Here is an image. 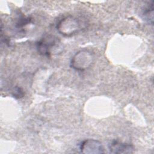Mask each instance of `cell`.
I'll use <instances>...</instances> for the list:
<instances>
[{
	"label": "cell",
	"instance_id": "6da1fadb",
	"mask_svg": "<svg viewBox=\"0 0 154 154\" xmlns=\"http://www.w3.org/2000/svg\"><path fill=\"white\" fill-rule=\"evenodd\" d=\"M36 48L40 55L48 57L60 52L62 47L57 37L48 34L43 36L36 43Z\"/></svg>",
	"mask_w": 154,
	"mask_h": 154
},
{
	"label": "cell",
	"instance_id": "7a4b0ae2",
	"mask_svg": "<svg viewBox=\"0 0 154 154\" xmlns=\"http://www.w3.org/2000/svg\"><path fill=\"white\" fill-rule=\"evenodd\" d=\"M56 28L60 34L69 37L76 34L80 30L81 24L77 18L68 16L59 20Z\"/></svg>",
	"mask_w": 154,
	"mask_h": 154
},
{
	"label": "cell",
	"instance_id": "3957f363",
	"mask_svg": "<svg viewBox=\"0 0 154 154\" xmlns=\"http://www.w3.org/2000/svg\"><path fill=\"white\" fill-rule=\"evenodd\" d=\"M93 59V55L90 51L81 50L72 57L70 61V66L76 70L84 71L90 67Z\"/></svg>",
	"mask_w": 154,
	"mask_h": 154
},
{
	"label": "cell",
	"instance_id": "277c9868",
	"mask_svg": "<svg viewBox=\"0 0 154 154\" xmlns=\"http://www.w3.org/2000/svg\"><path fill=\"white\" fill-rule=\"evenodd\" d=\"M81 153L85 154H101L104 153L103 147L102 143L94 139H87L80 144Z\"/></svg>",
	"mask_w": 154,
	"mask_h": 154
},
{
	"label": "cell",
	"instance_id": "5b68a950",
	"mask_svg": "<svg viewBox=\"0 0 154 154\" xmlns=\"http://www.w3.org/2000/svg\"><path fill=\"white\" fill-rule=\"evenodd\" d=\"M110 153H132L134 148L131 144L123 143L118 140H112L108 145Z\"/></svg>",
	"mask_w": 154,
	"mask_h": 154
},
{
	"label": "cell",
	"instance_id": "8992f818",
	"mask_svg": "<svg viewBox=\"0 0 154 154\" xmlns=\"http://www.w3.org/2000/svg\"><path fill=\"white\" fill-rule=\"evenodd\" d=\"M143 19L150 25L153 23V1L148 2L142 10Z\"/></svg>",
	"mask_w": 154,
	"mask_h": 154
},
{
	"label": "cell",
	"instance_id": "52a82bcc",
	"mask_svg": "<svg viewBox=\"0 0 154 154\" xmlns=\"http://www.w3.org/2000/svg\"><path fill=\"white\" fill-rule=\"evenodd\" d=\"M30 20H31V19L29 17H22L17 22V23H16V27L17 28H21V27L23 26L24 25H26L27 23H29Z\"/></svg>",
	"mask_w": 154,
	"mask_h": 154
},
{
	"label": "cell",
	"instance_id": "ba28073f",
	"mask_svg": "<svg viewBox=\"0 0 154 154\" xmlns=\"http://www.w3.org/2000/svg\"><path fill=\"white\" fill-rule=\"evenodd\" d=\"M23 91L22 90V89L19 87H16L13 91V96L16 97V99H19L21 98L23 96Z\"/></svg>",
	"mask_w": 154,
	"mask_h": 154
}]
</instances>
